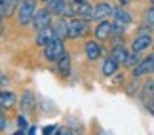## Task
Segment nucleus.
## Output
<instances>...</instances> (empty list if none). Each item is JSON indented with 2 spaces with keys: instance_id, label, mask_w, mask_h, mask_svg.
<instances>
[{
  "instance_id": "9",
  "label": "nucleus",
  "mask_w": 154,
  "mask_h": 135,
  "mask_svg": "<svg viewBox=\"0 0 154 135\" xmlns=\"http://www.w3.org/2000/svg\"><path fill=\"white\" fill-rule=\"evenodd\" d=\"M86 55L90 61H97L99 57L103 55V48L101 44L97 42V40H90V42H86Z\"/></svg>"
},
{
  "instance_id": "11",
  "label": "nucleus",
  "mask_w": 154,
  "mask_h": 135,
  "mask_svg": "<svg viewBox=\"0 0 154 135\" xmlns=\"http://www.w3.org/2000/svg\"><path fill=\"white\" fill-rule=\"evenodd\" d=\"M55 38V31H53V27H48V29H42V31L36 32V44L42 46V48H46L51 40Z\"/></svg>"
},
{
  "instance_id": "16",
  "label": "nucleus",
  "mask_w": 154,
  "mask_h": 135,
  "mask_svg": "<svg viewBox=\"0 0 154 135\" xmlns=\"http://www.w3.org/2000/svg\"><path fill=\"white\" fill-rule=\"evenodd\" d=\"M53 31H55V36L57 38H69V21L65 19V17H61L57 23H55V27H53Z\"/></svg>"
},
{
  "instance_id": "18",
  "label": "nucleus",
  "mask_w": 154,
  "mask_h": 135,
  "mask_svg": "<svg viewBox=\"0 0 154 135\" xmlns=\"http://www.w3.org/2000/svg\"><path fill=\"white\" fill-rule=\"evenodd\" d=\"M118 63L112 59V57H109V59H105V63H103V67H101V70H103V76H112V74H116L118 72Z\"/></svg>"
},
{
  "instance_id": "23",
  "label": "nucleus",
  "mask_w": 154,
  "mask_h": 135,
  "mask_svg": "<svg viewBox=\"0 0 154 135\" xmlns=\"http://www.w3.org/2000/svg\"><path fill=\"white\" fill-rule=\"evenodd\" d=\"M146 21H149L150 25L154 27V8H150L149 11H146Z\"/></svg>"
},
{
  "instance_id": "7",
  "label": "nucleus",
  "mask_w": 154,
  "mask_h": 135,
  "mask_svg": "<svg viewBox=\"0 0 154 135\" xmlns=\"http://www.w3.org/2000/svg\"><path fill=\"white\" fill-rule=\"evenodd\" d=\"M150 46H152V36L150 34H139V36L131 42V54H141V51H145L146 48H150Z\"/></svg>"
},
{
  "instance_id": "19",
  "label": "nucleus",
  "mask_w": 154,
  "mask_h": 135,
  "mask_svg": "<svg viewBox=\"0 0 154 135\" xmlns=\"http://www.w3.org/2000/svg\"><path fill=\"white\" fill-rule=\"evenodd\" d=\"M124 65H126V67H133V69H135V67L139 65V54H129Z\"/></svg>"
},
{
  "instance_id": "26",
  "label": "nucleus",
  "mask_w": 154,
  "mask_h": 135,
  "mask_svg": "<svg viewBox=\"0 0 154 135\" xmlns=\"http://www.w3.org/2000/svg\"><path fill=\"white\" fill-rule=\"evenodd\" d=\"M27 135H38V127H36V126H31V127L27 130Z\"/></svg>"
},
{
  "instance_id": "33",
  "label": "nucleus",
  "mask_w": 154,
  "mask_h": 135,
  "mask_svg": "<svg viewBox=\"0 0 154 135\" xmlns=\"http://www.w3.org/2000/svg\"><path fill=\"white\" fill-rule=\"evenodd\" d=\"M42 2H44V4H50V2H51V0H42Z\"/></svg>"
},
{
  "instance_id": "28",
  "label": "nucleus",
  "mask_w": 154,
  "mask_h": 135,
  "mask_svg": "<svg viewBox=\"0 0 154 135\" xmlns=\"http://www.w3.org/2000/svg\"><path fill=\"white\" fill-rule=\"evenodd\" d=\"M4 84H8V76H4L0 72V86H4Z\"/></svg>"
},
{
  "instance_id": "27",
  "label": "nucleus",
  "mask_w": 154,
  "mask_h": 135,
  "mask_svg": "<svg viewBox=\"0 0 154 135\" xmlns=\"http://www.w3.org/2000/svg\"><path fill=\"white\" fill-rule=\"evenodd\" d=\"M4 31H6V25H4V17L0 15V34H4Z\"/></svg>"
},
{
  "instance_id": "20",
  "label": "nucleus",
  "mask_w": 154,
  "mask_h": 135,
  "mask_svg": "<svg viewBox=\"0 0 154 135\" xmlns=\"http://www.w3.org/2000/svg\"><path fill=\"white\" fill-rule=\"evenodd\" d=\"M17 130H21V131H27V130H29L27 116H25V114H19V116H17Z\"/></svg>"
},
{
  "instance_id": "31",
  "label": "nucleus",
  "mask_w": 154,
  "mask_h": 135,
  "mask_svg": "<svg viewBox=\"0 0 154 135\" xmlns=\"http://www.w3.org/2000/svg\"><path fill=\"white\" fill-rule=\"evenodd\" d=\"M11 135H27V131H21V130H17L15 133H11Z\"/></svg>"
},
{
  "instance_id": "13",
  "label": "nucleus",
  "mask_w": 154,
  "mask_h": 135,
  "mask_svg": "<svg viewBox=\"0 0 154 135\" xmlns=\"http://www.w3.org/2000/svg\"><path fill=\"white\" fill-rule=\"evenodd\" d=\"M69 4L70 2H67V0H51L50 4H46L48 6V10L51 11V15H65V11H67V8H69Z\"/></svg>"
},
{
  "instance_id": "15",
  "label": "nucleus",
  "mask_w": 154,
  "mask_h": 135,
  "mask_svg": "<svg viewBox=\"0 0 154 135\" xmlns=\"http://www.w3.org/2000/svg\"><path fill=\"white\" fill-rule=\"evenodd\" d=\"M112 32V25L109 21H101L99 25L95 27V31H93V34H95V40H106L110 36Z\"/></svg>"
},
{
  "instance_id": "34",
  "label": "nucleus",
  "mask_w": 154,
  "mask_h": 135,
  "mask_svg": "<svg viewBox=\"0 0 154 135\" xmlns=\"http://www.w3.org/2000/svg\"><path fill=\"white\" fill-rule=\"evenodd\" d=\"M99 135H110V133H105V131H103V133H99Z\"/></svg>"
},
{
  "instance_id": "35",
  "label": "nucleus",
  "mask_w": 154,
  "mask_h": 135,
  "mask_svg": "<svg viewBox=\"0 0 154 135\" xmlns=\"http://www.w3.org/2000/svg\"><path fill=\"white\" fill-rule=\"evenodd\" d=\"M150 4H152V8H154V0H150Z\"/></svg>"
},
{
  "instance_id": "10",
  "label": "nucleus",
  "mask_w": 154,
  "mask_h": 135,
  "mask_svg": "<svg viewBox=\"0 0 154 135\" xmlns=\"http://www.w3.org/2000/svg\"><path fill=\"white\" fill-rule=\"evenodd\" d=\"M17 103V95L10 90H0V109H11Z\"/></svg>"
},
{
  "instance_id": "2",
  "label": "nucleus",
  "mask_w": 154,
  "mask_h": 135,
  "mask_svg": "<svg viewBox=\"0 0 154 135\" xmlns=\"http://www.w3.org/2000/svg\"><path fill=\"white\" fill-rule=\"evenodd\" d=\"M65 54H67V51H65V44H63V40L57 38V36L44 48V57L51 63H57Z\"/></svg>"
},
{
  "instance_id": "14",
  "label": "nucleus",
  "mask_w": 154,
  "mask_h": 135,
  "mask_svg": "<svg viewBox=\"0 0 154 135\" xmlns=\"http://www.w3.org/2000/svg\"><path fill=\"white\" fill-rule=\"evenodd\" d=\"M128 55H129V51H128V48H124L122 44H116L114 48H112V51H110V57L118 63V65H124L126 59H128Z\"/></svg>"
},
{
  "instance_id": "12",
  "label": "nucleus",
  "mask_w": 154,
  "mask_h": 135,
  "mask_svg": "<svg viewBox=\"0 0 154 135\" xmlns=\"http://www.w3.org/2000/svg\"><path fill=\"white\" fill-rule=\"evenodd\" d=\"M34 103H36V99H34V93H32L31 90H27V91L21 95V110H23V114H25V116L34 109Z\"/></svg>"
},
{
  "instance_id": "4",
  "label": "nucleus",
  "mask_w": 154,
  "mask_h": 135,
  "mask_svg": "<svg viewBox=\"0 0 154 135\" xmlns=\"http://www.w3.org/2000/svg\"><path fill=\"white\" fill-rule=\"evenodd\" d=\"M88 21L84 19H70L69 21V38H80L88 32Z\"/></svg>"
},
{
  "instance_id": "22",
  "label": "nucleus",
  "mask_w": 154,
  "mask_h": 135,
  "mask_svg": "<svg viewBox=\"0 0 154 135\" xmlns=\"http://www.w3.org/2000/svg\"><path fill=\"white\" fill-rule=\"evenodd\" d=\"M145 93L149 97H154V82H149V84L145 86Z\"/></svg>"
},
{
  "instance_id": "6",
  "label": "nucleus",
  "mask_w": 154,
  "mask_h": 135,
  "mask_svg": "<svg viewBox=\"0 0 154 135\" xmlns=\"http://www.w3.org/2000/svg\"><path fill=\"white\" fill-rule=\"evenodd\" d=\"M114 14V8L109 2H99L97 6H93V19H97L99 23L106 21V17H110Z\"/></svg>"
},
{
  "instance_id": "5",
  "label": "nucleus",
  "mask_w": 154,
  "mask_h": 135,
  "mask_svg": "<svg viewBox=\"0 0 154 135\" xmlns=\"http://www.w3.org/2000/svg\"><path fill=\"white\" fill-rule=\"evenodd\" d=\"M154 72V54L145 57L143 61H139V65L133 69V76L135 78H139V76H145V74H150Z\"/></svg>"
},
{
  "instance_id": "32",
  "label": "nucleus",
  "mask_w": 154,
  "mask_h": 135,
  "mask_svg": "<svg viewBox=\"0 0 154 135\" xmlns=\"http://www.w3.org/2000/svg\"><path fill=\"white\" fill-rule=\"evenodd\" d=\"M120 4H122V6H128V4H129V0H120Z\"/></svg>"
},
{
  "instance_id": "24",
  "label": "nucleus",
  "mask_w": 154,
  "mask_h": 135,
  "mask_svg": "<svg viewBox=\"0 0 154 135\" xmlns=\"http://www.w3.org/2000/svg\"><path fill=\"white\" fill-rule=\"evenodd\" d=\"M55 135H74V133L70 131L69 127H59V130H57V133H55Z\"/></svg>"
},
{
  "instance_id": "1",
  "label": "nucleus",
  "mask_w": 154,
  "mask_h": 135,
  "mask_svg": "<svg viewBox=\"0 0 154 135\" xmlns=\"http://www.w3.org/2000/svg\"><path fill=\"white\" fill-rule=\"evenodd\" d=\"M34 14H36V2L34 0H21L19 8H17V21H19V25H23V27L31 25Z\"/></svg>"
},
{
  "instance_id": "30",
  "label": "nucleus",
  "mask_w": 154,
  "mask_h": 135,
  "mask_svg": "<svg viewBox=\"0 0 154 135\" xmlns=\"http://www.w3.org/2000/svg\"><path fill=\"white\" fill-rule=\"evenodd\" d=\"M88 0H72V4H86Z\"/></svg>"
},
{
  "instance_id": "25",
  "label": "nucleus",
  "mask_w": 154,
  "mask_h": 135,
  "mask_svg": "<svg viewBox=\"0 0 154 135\" xmlns=\"http://www.w3.org/2000/svg\"><path fill=\"white\" fill-rule=\"evenodd\" d=\"M6 126H8V122H6V116L0 112V131H4V130H6Z\"/></svg>"
},
{
  "instance_id": "21",
  "label": "nucleus",
  "mask_w": 154,
  "mask_h": 135,
  "mask_svg": "<svg viewBox=\"0 0 154 135\" xmlns=\"http://www.w3.org/2000/svg\"><path fill=\"white\" fill-rule=\"evenodd\" d=\"M59 130V126L57 124H50V126H46L44 130H42V135H55Z\"/></svg>"
},
{
  "instance_id": "3",
  "label": "nucleus",
  "mask_w": 154,
  "mask_h": 135,
  "mask_svg": "<svg viewBox=\"0 0 154 135\" xmlns=\"http://www.w3.org/2000/svg\"><path fill=\"white\" fill-rule=\"evenodd\" d=\"M31 25L34 27V31H36V32L42 31V29L51 27V11H50L48 8H40V10H36V14H34Z\"/></svg>"
},
{
  "instance_id": "17",
  "label": "nucleus",
  "mask_w": 154,
  "mask_h": 135,
  "mask_svg": "<svg viewBox=\"0 0 154 135\" xmlns=\"http://www.w3.org/2000/svg\"><path fill=\"white\" fill-rule=\"evenodd\" d=\"M57 70L63 78H69V74H70V57H69V54H65L61 59L57 61Z\"/></svg>"
},
{
  "instance_id": "8",
  "label": "nucleus",
  "mask_w": 154,
  "mask_h": 135,
  "mask_svg": "<svg viewBox=\"0 0 154 135\" xmlns=\"http://www.w3.org/2000/svg\"><path fill=\"white\" fill-rule=\"evenodd\" d=\"M74 8V17L76 19H84V21H90V19H93V6H90V4H74L72 6Z\"/></svg>"
},
{
  "instance_id": "29",
  "label": "nucleus",
  "mask_w": 154,
  "mask_h": 135,
  "mask_svg": "<svg viewBox=\"0 0 154 135\" xmlns=\"http://www.w3.org/2000/svg\"><path fill=\"white\" fill-rule=\"evenodd\" d=\"M149 112H150V114L154 116V99H152V101L149 103Z\"/></svg>"
}]
</instances>
